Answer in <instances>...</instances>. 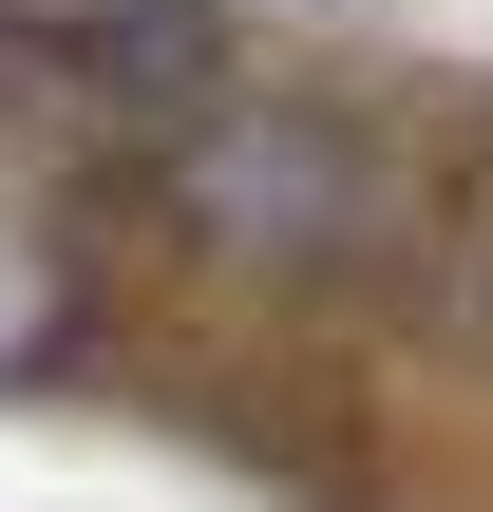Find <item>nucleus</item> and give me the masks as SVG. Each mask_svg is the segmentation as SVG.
I'll return each instance as SVG.
<instances>
[{
  "label": "nucleus",
  "mask_w": 493,
  "mask_h": 512,
  "mask_svg": "<svg viewBox=\"0 0 493 512\" xmlns=\"http://www.w3.org/2000/svg\"><path fill=\"white\" fill-rule=\"evenodd\" d=\"M285 19H342V38H418V57H493V0H285Z\"/></svg>",
  "instance_id": "f257e3e1"
}]
</instances>
